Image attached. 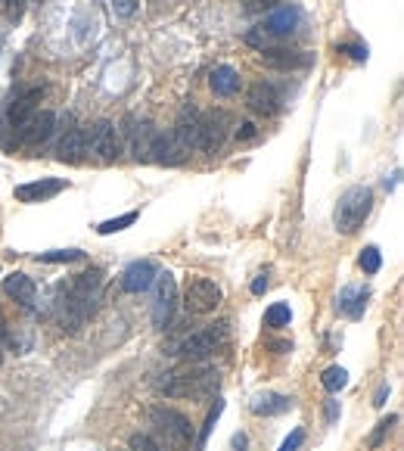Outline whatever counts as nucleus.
Returning a JSON list of instances; mask_svg holds the SVG:
<instances>
[{"label": "nucleus", "mask_w": 404, "mask_h": 451, "mask_svg": "<svg viewBox=\"0 0 404 451\" xmlns=\"http://www.w3.org/2000/svg\"><path fill=\"white\" fill-rule=\"evenodd\" d=\"M159 389L171 399H205L218 389V370L211 367L174 370V374H165V383H159Z\"/></svg>", "instance_id": "1"}, {"label": "nucleus", "mask_w": 404, "mask_h": 451, "mask_svg": "<svg viewBox=\"0 0 404 451\" xmlns=\"http://www.w3.org/2000/svg\"><path fill=\"white\" fill-rule=\"evenodd\" d=\"M373 212V190L370 187H348L339 196V206H336V231L339 233H354L360 224L367 221V215Z\"/></svg>", "instance_id": "2"}, {"label": "nucleus", "mask_w": 404, "mask_h": 451, "mask_svg": "<svg viewBox=\"0 0 404 451\" xmlns=\"http://www.w3.org/2000/svg\"><path fill=\"white\" fill-rule=\"evenodd\" d=\"M224 343H227V324H211V327H205V330H196V333H190V336H184L180 343H174L171 355L209 358V355H215Z\"/></svg>", "instance_id": "3"}, {"label": "nucleus", "mask_w": 404, "mask_h": 451, "mask_svg": "<svg viewBox=\"0 0 404 451\" xmlns=\"http://www.w3.org/2000/svg\"><path fill=\"white\" fill-rule=\"evenodd\" d=\"M149 420H153V426H159L162 432H165V439L171 445H177V448H186V445L193 442V426L190 420L184 417L180 411H174V407H149Z\"/></svg>", "instance_id": "4"}, {"label": "nucleus", "mask_w": 404, "mask_h": 451, "mask_svg": "<svg viewBox=\"0 0 404 451\" xmlns=\"http://www.w3.org/2000/svg\"><path fill=\"white\" fill-rule=\"evenodd\" d=\"M221 305V287L209 277H193L184 289V308L190 314H209Z\"/></svg>", "instance_id": "5"}, {"label": "nucleus", "mask_w": 404, "mask_h": 451, "mask_svg": "<svg viewBox=\"0 0 404 451\" xmlns=\"http://www.w3.org/2000/svg\"><path fill=\"white\" fill-rule=\"evenodd\" d=\"M155 296H153V324H155V330H165L168 324H171V318H174V308H177V283H174V277L168 274H162L159 271V277H155Z\"/></svg>", "instance_id": "6"}, {"label": "nucleus", "mask_w": 404, "mask_h": 451, "mask_svg": "<svg viewBox=\"0 0 404 451\" xmlns=\"http://www.w3.org/2000/svg\"><path fill=\"white\" fill-rule=\"evenodd\" d=\"M230 125H233V119L224 109H211V113L199 115V150L215 153L224 144V137H227Z\"/></svg>", "instance_id": "7"}, {"label": "nucleus", "mask_w": 404, "mask_h": 451, "mask_svg": "<svg viewBox=\"0 0 404 451\" xmlns=\"http://www.w3.org/2000/svg\"><path fill=\"white\" fill-rule=\"evenodd\" d=\"M87 150L97 153L99 162H115L118 153H122V140H118V131L112 122H97L87 134Z\"/></svg>", "instance_id": "8"}, {"label": "nucleus", "mask_w": 404, "mask_h": 451, "mask_svg": "<svg viewBox=\"0 0 404 451\" xmlns=\"http://www.w3.org/2000/svg\"><path fill=\"white\" fill-rule=\"evenodd\" d=\"M155 277H159V265L153 258H137V262H131L122 271V280L118 283H122L124 293H146Z\"/></svg>", "instance_id": "9"}, {"label": "nucleus", "mask_w": 404, "mask_h": 451, "mask_svg": "<svg viewBox=\"0 0 404 451\" xmlns=\"http://www.w3.org/2000/svg\"><path fill=\"white\" fill-rule=\"evenodd\" d=\"M298 26H302V10H298L296 3H286V7L273 10V13L261 22V28H267V32H271L277 41L292 38V35L298 32Z\"/></svg>", "instance_id": "10"}, {"label": "nucleus", "mask_w": 404, "mask_h": 451, "mask_svg": "<svg viewBox=\"0 0 404 451\" xmlns=\"http://www.w3.org/2000/svg\"><path fill=\"white\" fill-rule=\"evenodd\" d=\"M44 97V88H31L28 94H22L10 109H6V119H3V128H12L16 131V144H19V131L25 128V122L37 113V103Z\"/></svg>", "instance_id": "11"}, {"label": "nucleus", "mask_w": 404, "mask_h": 451, "mask_svg": "<svg viewBox=\"0 0 404 451\" xmlns=\"http://www.w3.org/2000/svg\"><path fill=\"white\" fill-rule=\"evenodd\" d=\"M124 137H128V146L137 162H146L149 146H153V137H155L153 125H149V122H137L134 115H128V119H124Z\"/></svg>", "instance_id": "12"}, {"label": "nucleus", "mask_w": 404, "mask_h": 451, "mask_svg": "<svg viewBox=\"0 0 404 451\" xmlns=\"http://www.w3.org/2000/svg\"><path fill=\"white\" fill-rule=\"evenodd\" d=\"M66 187L68 181H62V177H41V181H31V184H19L12 193H16L19 202H47Z\"/></svg>", "instance_id": "13"}, {"label": "nucleus", "mask_w": 404, "mask_h": 451, "mask_svg": "<svg viewBox=\"0 0 404 451\" xmlns=\"http://www.w3.org/2000/svg\"><path fill=\"white\" fill-rule=\"evenodd\" d=\"M53 125H56L53 113H35L25 122L22 131H19V144H25V146L44 144V140H50V134H53Z\"/></svg>", "instance_id": "14"}, {"label": "nucleus", "mask_w": 404, "mask_h": 451, "mask_svg": "<svg viewBox=\"0 0 404 451\" xmlns=\"http://www.w3.org/2000/svg\"><path fill=\"white\" fill-rule=\"evenodd\" d=\"M149 159H153V162H159V165H180L186 159V153L177 146V140H174L171 131H168V134L155 131L153 146H149Z\"/></svg>", "instance_id": "15"}, {"label": "nucleus", "mask_w": 404, "mask_h": 451, "mask_svg": "<svg viewBox=\"0 0 404 451\" xmlns=\"http://www.w3.org/2000/svg\"><path fill=\"white\" fill-rule=\"evenodd\" d=\"M171 134L184 153L199 150V113L196 109H184V113L177 115V125H174Z\"/></svg>", "instance_id": "16"}, {"label": "nucleus", "mask_w": 404, "mask_h": 451, "mask_svg": "<svg viewBox=\"0 0 404 451\" xmlns=\"http://www.w3.org/2000/svg\"><path fill=\"white\" fill-rule=\"evenodd\" d=\"M367 299H370V289L367 287H358V283H354V287H342V293L336 296V311L358 320L367 308Z\"/></svg>", "instance_id": "17"}, {"label": "nucleus", "mask_w": 404, "mask_h": 451, "mask_svg": "<svg viewBox=\"0 0 404 451\" xmlns=\"http://www.w3.org/2000/svg\"><path fill=\"white\" fill-rule=\"evenodd\" d=\"M246 103H249V109H252V113L273 115L280 109V94H277V88H273V84L258 81V84H252V88H249Z\"/></svg>", "instance_id": "18"}, {"label": "nucleus", "mask_w": 404, "mask_h": 451, "mask_svg": "<svg viewBox=\"0 0 404 451\" xmlns=\"http://www.w3.org/2000/svg\"><path fill=\"white\" fill-rule=\"evenodd\" d=\"M84 153H87V131H81V128L66 131L59 140V146H56V156H59L62 162H81Z\"/></svg>", "instance_id": "19"}, {"label": "nucleus", "mask_w": 404, "mask_h": 451, "mask_svg": "<svg viewBox=\"0 0 404 451\" xmlns=\"http://www.w3.org/2000/svg\"><path fill=\"white\" fill-rule=\"evenodd\" d=\"M3 293L10 296V299H16L19 305H31L37 296V287L35 280H31L28 274H22V271H16V274H10L3 280Z\"/></svg>", "instance_id": "20"}, {"label": "nucleus", "mask_w": 404, "mask_h": 451, "mask_svg": "<svg viewBox=\"0 0 404 451\" xmlns=\"http://www.w3.org/2000/svg\"><path fill=\"white\" fill-rule=\"evenodd\" d=\"M264 66H273V69H302V66L311 63V57L298 50H283V47H273V50H264L261 53Z\"/></svg>", "instance_id": "21"}, {"label": "nucleus", "mask_w": 404, "mask_h": 451, "mask_svg": "<svg viewBox=\"0 0 404 451\" xmlns=\"http://www.w3.org/2000/svg\"><path fill=\"white\" fill-rule=\"evenodd\" d=\"M292 407L289 395H277V392H264V395H255L252 399V414L258 417H273V414H283Z\"/></svg>", "instance_id": "22"}, {"label": "nucleus", "mask_w": 404, "mask_h": 451, "mask_svg": "<svg viewBox=\"0 0 404 451\" xmlns=\"http://www.w3.org/2000/svg\"><path fill=\"white\" fill-rule=\"evenodd\" d=\"M209 84L218 97H233L236 90H240V72H236L233 66H218V69L211 72Z\"/></svg>", "instance_id": "23"}, {"label": "nucleus", "mask_w": 404, "mask_h": 451, "mask_svg": "<svg viewBox=\"0 0 404 451\" xmlns=\"http://www.w3.org/2000/svg\"><path fill=\"white\" fill-rule=\"evenodd\" d=\"M246 44H249V47H255V50H261V53H264V50H273V47H280V44H283V41H277L271 32H267V28L255 26L252 32L246 35Z\"/></svg>", "instance_id": "24"}, {"label": "nucleus", "mask_w": 404, "mask_h": 451, "mask_svg": "<svg viewBox=\"0 0 404 451\" xmlns=\"http://www.w3.org/2000/svg\"><path fill=\"white\" fill-rule=\"evenodd\" d=\"M320 383H323V389H327V392H339V389L348 386V370L339 367V364H333V367L323 370Z\"/></svg>", "instance_id": "25"}, {"label": "nucleus", "mask_w": 404, "mask_h": 451, "mask_svg": "<svg viewBox=\"0 0 404 451\" xmlns=\"http://www.w3.org/2000/svg\"><path fill=\"white\" fill-rule=\"evenodd\" d=\"M84 252L81 249H50V252H37V262L47 265H68V262H81Z\"/></svg>", "instance_id": "26"}, {"label": "nucleus", "mask_w": 404, "mask_h": 451, "mask_svg": "<svg viewBox=\"0 0 404 451\" xmlns=\"http://www.w3.org/2000/svg\"><path fill=\"white\" fill-rule=\"evenodd\" d=\"M289 320H292V311H289V305L286 302H273L271 308L264 311V324L267 327H289Z\"/></svg>", "instance_id": "27"}, {"label": "nucleus", "mask_w": 404, "mask_h": 451, "mask_svg": "<svg viewBox=\"0 0 404 451\" xmlns=\"http://www.w3.org/2000/svg\"><path fill=\"white\" fill-rule=\"evenodd\" d=\"M221 414H224V401H221V399H215V407L209 411L202 432H199V439H196V451H202V448H205V442H209V436H211V430H215V423H218V417H221Z\"/></svg>", "instance_id": "28"}, {"label": "nucleus", "mask_w": 404, "mask_h": 451, "mask_svg": "<svg viewBox=\"0 0 404 451\" xmlns=\"http://www.w3.org/2000/svg\"><path fill=\"white\" fill-rule=\"evenodd\" d=\"M137 221V212H128V215H118V218H109V221H103V224L97 227L103 237H109V233H118V231H124V227H131Z\"/></svg>", "instance_id": "29"}, {"label": "nucleus", "mask_w": 404, "mask_h": 451, "mask_svg": "<svg viewBox=\"0 0 404 451\" xmlns=\"http://www.w3.org/2000/svg\"><path fill=\"white\" fill-rule=\"evenodd\" d=\"M383 268V256H379L376 246H367L364 252H360V271L364 274H376V271Z\"/></svg>", "instance_id": "30"}, {"label": "nucleus", "mask_w": 404, "mask_h": 451, "mask_svg": "<svg viewBox=\"0 0 404 451\" xmlns=\"http://www.w3.org/2000/svg\"><path fill=\"white\" fill-rule=\"evenodd\" d=\"M128 445H131V451H162L159 445H155L153 439L146 436V432H134V436H131V442H128Z\"/></svg>", "instance_id": "31"}, {"label": "nucleus", "mask_w": 404, "mask_h": 451, "mask_svg": "<svg viewBox=\"0 0 404 451\" xmlns=\"http://www.w3.org/2000/svg\"><path fill=\"white\" fill-rule=\"evenodd\" d=\"M302 442H305V430H302V426H296V430H292L289 436L283 439L280 451H298V448H302Z\"/></svg>", "instance_id": "32"}, {"label": "nucleus", "mask_w": 404, "mask_h": 451, "mask_svg": "<svg viewBox=\"0 0 404 451\" xmlns=\"http://www.w3.org/2000/svg\"><path fill=\"white\" fill-rule=\"evenodd\" d=\"M25 3H28V0H3L6 19H10V22H19V19H22V13H25Z\"/></svg>", "instance_id": "33"}, {"label": "nucleus", "mask_w": 404, "mask_h": 451, "mask_svg": "<svg viewBox=\"0 0 404 451\" xmlns=\"http://www.w3.org/2000/svg\"><path fill=\"white\" fill-rule=\"evenodd\" d=\"M395 414H392V417H385L383 420V423H379V430L376 432H373V439H370V448H379V445H383V439H385V432H389L392 430V423H395Z\"/></svg>", "instance_id": "34"}, {"label": "nucleus", "mask_w": 404, "mask_h": 451, "mask_svg": "<svg viewBox=\"0 0 404 451\" xmlns=\"http://www.w3.org/2000/svg\"><path fill=\"white\" fill-rule=\"evenodd\" d=\"M112 10H115V16H122V19H128V16H134V10H137V0H112Z\"/></svg>", "instance_id": "35"}, {"label": "nucleus", "mask_w": 404, "mask_h": 451, "mask_svg": "<svg viewBox=\"0 0 404 451\" xmlns=\"http://www.w3.org/2000/svg\"><path fill=\"white\" fill-rule=\"evenodd\" d=\"M339 50L348 53L354 63H364V59H367V47H360V44H339Z\"/></svg>", "instance_id": "36"}, {"label": "nucleus", "mask_w": 404, "mask_h": 451, "mask_svg": "<svg viewBox=\"0 0 404 451\" xmlns=\"http://www.w3.org/2000/svg\"><path fill=\"white\" fill-rule=\"evenodd\" d=\"M255 122H240V128H236V140H252L255 137Z\"/></svg>", "instance_id": "37"}, {"label": "nucleus", "mask_w": 404, "mask_h": 451, "mask_svg": "<svg viewBox=\"0 0 404 451\" xmlns=\"http://www.w3.org/2000/svg\"><path fill=\"white\" fill-rule=\"evenodd\" d=\"M261 293H267V274H258L252 280V296H261Z\"/></svg>", "instance_id": "38"}, {"label": "nucleus", "mask_w": 404, "mask_h": 451, "mask_svg": "<svg viewBox=\"0 0 404 451\" xmlns=\"http://www.w3.org/2000/svg\"><path fill=\"white\" fill-rule=\"evenodd\" d=\"M385 399H389V383H383V386L376 389V395H373V405L383 407V405H385Z\"/></svg>", "instance_id": "39"}, {"label": "nucleus", "mask_w": 404, "mask_h": 451, "mask_svg": "<svg viewBox=\"0 0 404 451\" xmlns=\"http://www.w3.org/2000/svg\"><path fill=\"white\" fill-rule=\"evenodd\" d=\"M336 417H339V401L329 399L327 401V423H336Z\"/></svg>", "instance_id": "40"}, {"label": "nucleus", "mask_w": 404, "mask_h": 451, "mask_svg": "<svg viewBox=\"0 0 404 451\" xmlns=\"http://www.w3.org/2000/svg\"><path fill=\"white\" fill-rule=\"evenodd\" d=\"M280 0H255L252 3V10H271V7H277Z\"/></svg>", "instance_id": "41"}, {"label": "nucleus", "mask_w": 404, "mask_h": 451, "mask_svg": "<svg viewBox=\"0 0 404 451\" xmlns=\"http://www.w3.org/2000/svg\"><path fill=\"white\" fill-rule=\"evenodd\" d=\"M233 448L236 451H246V436H242V432H236V436H233Z\"/></svg>", "instance_id": "42"}, {"label": "nucleus", "mask_w": 404, "mask_h": 451, "mask_svg": "<svg viewBox=\"0 0 404 451\" xmlns=\"http://www.w3.org/2000/svg\"><path fill=\"white\" fill-rule=\"evenodd\" d=\"M0 364H3V345H0Z\"/></svg>", "instance_id": "43"}, {"label": "nucleus", "mask_w": 404, "mask_h": 451, "mask_svg": "<svg viewBox=\"0 0 404 451\" xmlns=\"http://www.w3.org/2000/svg\"><path fill=\"white\" fill-rule=\"evenodd\" d=\"M0 3H3V0H0Z\"/></svg>", "instance_id": "44"}]
</instances>
